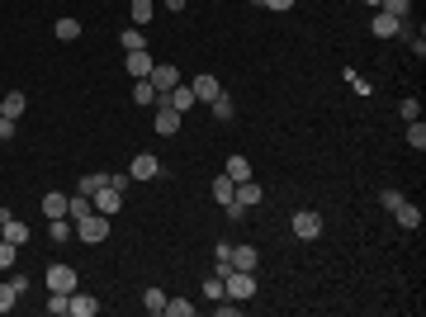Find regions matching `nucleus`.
Wrapping results in <instances>:
<instances>
[{"label":"nucleus","instance_id":"f257e3e1","mask_svg":"<svg viewBox=\"0 0 426 317\" xmlns=\"http://www.w3.org/2000/svg\"><path fill=\"white\" fill-rule=\"evenodd\" d=\"M252 294H256V275L252 270H227V275H223V299L247 303Z\"/></svg>","mask_w":426,"mask_h":317},{"label":"nucleus","instance_id":"f03ea898","mask_svg":"<svg viewBox=\"0 0 426 317\" xmlns=\"http://www.w3.org/2000/svg\"><path fill=\"white\" fill-rule=\"evenodd\" d=\"M76 237L85 241V246H100V241L110 237V218H105V213H85V218H76Z\"/></svg>","mask_w":426,"mask_h":317},{"label":"nucleus","instance_id":"7ed1b4c3","mask_svg":"<svg viewBox=\"0 0 426 317\" xmlns=\"http://www.w3.org/2000/svg\"><path fill=\"white\" fill-rule=\"evenodd\" d=\"M289 227H294V237L299 241H317L322 237V213H317V208H299Z\"/></svg>","mask_w":426,"mask_h":317},{"label":"nucleus","instance_id":"20e7f679","mask_svg":"<svg viewBox=\"0 0 426 317\" xmlns=\"http://www.w3.org/2000/svg\"><path fill=\"white\" fill-rule=\"evenodd\" d=\"M152 128H157L161 138H175L180 133V114L166 104V100H157V114H152Z\"/></svg>","mask_w":426,"mask_h":317},{"label":"nucleus","instance_id":"39448f33","mask_svg":"<svg viewBox=\"0 0 426 317\" xmlns=\"http://www.w3.org/2000/svg\"><path fill=\"white\" fill-rule=\"evenodd\" d=\"M374 38H398V33L408 29V19H398V15H389V10H374Z\"/></svg>","mask_w":426,"mask_h":317},{"label":"nucleus","instance_id":"423d86ee","mask_svg":"<svg viewBox=\"0 0 426 317\" xmlns=\"http://www.w3.org/2000/svg\"><path fill=\"white\" fill-rule=\"evenodd\" d=\"M147 80H152V90H157V95H166V90H175V85H180V71H175L171 62H157Z\"/></svg>","mask_w":426,"mask_h":317},{"label":"nucleus","instance_id":"0eeeda50","mask_svg":"<svg viewBox=\"0 0 426 317\" xmlns=\"http://www.w3.org/2000/svg\"><path fill=\"white\" fill-rule=\"evenodd\" d=\"M47 289H57V294H76V265H52V270H47Z\"/></svg>","mask_w":426,"mask_h":317},{"label":"nucleus","instance_id":"6e6552de","mask_svg":"<svg viewBox=\"0 0 426 317\" xmlns=\"http://www.w3.org/2000/svg\"><path fill=\"white\" fill-rule=\"evenodd\" d=\"M189 90H194V104H208V100H218V95H223L218 76H208V71H204V76H194V80H189Z\"/></svg>","mask_w":426,"mask_h":317},{"label":"nucleus","instance_id":"1a4fd4ad","mask_svg":"<svg viewBox=\"0 0 426 317\" xmlns=\"http://www.w3.org/2000/svg\"><path fill=\"white\" fill-rule=\"evenodd\" d=\"M152 66H157V62H152V52H147V48H138V52H128V57H124V71H128V76H138V80L152 76Z\"/></svg>","mask_w":426,"mask_h":317},{"label":"nucleus","instance_id":"9d476101","mask_svg":"<svg viewBox=\"0 0 426 317\" xmlns=\"http://www.w3.org/2000/svg\"><path fill=\"white\" fill-rule=\"evenodd\" d=\"M128 175H133V180H157V175H161V161L152 157V152H138V157H133V166H128Z\"/></svg>","mask_w":426,"mask_h":317},{"label":"nucleus","instance_id":"9b49d317","mask_svg":"<svg viewBox=\"0 0 426 317\" xmlns=\"http://www.w3.org/2000/svg\"><path fill=\"white\" fill-rule=\"evenodd\" d=\"M124 208V190H114V185H105V190L95 194V213H105V218H114Z\"/></svg>","mask_w":426,"mask_h":317},{"label":"nucleus","instance_id":"f8f14e48","mask_svg":"<svg viewBox=\"0 0 426 317\" xmlns=\"http://www.w3.org/2000/svg\"><path fill=\"white\" fill-rule=\"evenodd\" d=\"M166 104H171L175 114H185V109H194V90H189V80H180V85H175V90H166Z\"/></svg>","mask_w":426,"mask_h":317},{"label":"nucleus","instance_id":"ddd939ff","mask_svg":"<svg viewBox=\"0 0 426 317\" xmlns=\"http://www.w3.org/2000/svg\"><path fill=\"white\" fill-rule=\"evenodd\" d=\"M227 265H232V270H252V275H256V265H261V251H256V246H232Z\"/></svg>","mask_w":426,"mask_h":317},{"label":"nucleus","instance_id":"4468645a","mask_svg":"<svg viewBox=\"0 0 426 317\" xmlns=\"http://www.w3.org/2000/svg\"><path fill=\"white\" fill-rule=\"evenodd\" d=\"M95 313H100V299L76 289V294H71V313H66V317H95Z\"/></svg>","mask_w":426,"mask_h":317},{"label":"nucleus","instance_id":"2eb2a0df","mask_svg":"<svg viewBox=\"0 0 426 317\" xmlns=\"http://www.w3.org/2000/svg\"><path fill=\"white\" fill-rule=\"evenodd\" d=\"M85 213H95V199H90V194H66V218H71V222H76V218H85Z\"/></svg>","mask_w":426,"mask_h":317},{"label":"nucleus","instance_id":"dca6fc26","mask_svg":"<svg viewBox=\"0 0 426 317\" xmlns=\"http://www.w3.org/2000/svg\"><path fill=\"white\" fill-rule=\"evenodd\" d=\"M394 218H398V227H408V232H417V227H422V208L403 199V204L394 208Z\"/></svg>","mask_w":426,"mask_h":317},{"label":"nucleus","instance_id":"f3484780","mask_svg":"<svg viewBox=\"0 0 426 317\" xmlns=\"http://www.w3.org/2000/svg\"><path fill=\"white\" fill-rule=\"evenodd\" d=\"M0 237H5V241H15V246H24V241H29L33 232H29V227H24L19 218H15V213H10V218H5V227H0Z\"/></svg>","mask_w":426,"mask_h":317},{"label":"nucleus","instance_id":"a211bd4d","mask_svg":"<svg viewBox=\"0 0 426 317\" xmlns=\"http://www.w3.org/2000/svg\"><path fill=\"white\" fill-rule=\"evenodd\" d=\"M105 185H110V175H105V171H85V175L76 180V190H81V194H90V199L105 190Z\"/></svg>","mask_w":426,"mask_h":317},{"label":"nucleus","instance_id":"6ab92c4d","mask_svg":"<svg viewBox=\"0 0 426 317\" xmlns=\"http://www.w3.org/2000/svg\"><path fill=\"white\" fill-rule=\"evenodd\" d=\"M24 104H29V95H24V90H10V95L0 100V114H5V119H15V124H19V114H24Z\"/></svg>","mask_w":426,"mask_h":317},{"label":"nucleus","instance_id":"aec40b11","mask_svg":"<svg viewBox=\"0 0 426 317\" xmlns=\"http://www.w3.org/2000/svg\"><path fill=\"white\" fill-rule=\"evenodd\" d=\"M223 175H227L232 185H242V180H252V161H247V157H227V171H223Z\"/></svg>","mask_w":426,"mask_h":317},{"label":"nucleus","instance_id":"412c9836","mask_svg":"<svg viewBox=\"0 0 426 317\" xmlns=\"http://www.w3.org/2000/svg\"><path fill=\"white\" fill-rule=\"evenodd\" d=\"M237 204L256 208V204H261V185H256V180H242V185H237Z\"/></svg>","mask_w":426,"mask_h":317},{"label":"nucleus","instance_id":"4be33fe9","mask_svg":"<svg viewBox=\"0 0 426 317\" xmlns=\"http://www.w3.org/2000/svg\"><path fill=\"white\" fill-rule=\"evenodd\" d=\"M119 43H124V52H138V48H147V33H142L138 24H128V29L119 33Z\"/></svg>","mask_w":426,"mask_h":317},{"label":"nucleus","instance_id":"5701e85b","mask_svg":"<svg viewBox=\"0 0 426 317\" xmlns=\"http://www.w3.org/2000/svg\"><path fill=\"white\" fill-rule=\"evenodd\" d=\"M43 213H47V218H66V194L62 190L43 194Z\"/></svg>","mask_w":426,"mask_h":317},{"label":"nucleus","instance_id":"b1692460","mask_svg":"<svg viewBox=\"0 0 426 317\" xmlns=\"http://www.w3.org/2000/svg\"><path fill=\"white\" fill-rule=\"evenodd\" d=\"M52 33H57L62 43H76V38H81V24H76V19H71V15H62V19H57V24H52Z\"/></svg>","mask_w":426,"mask_h":317},{"label":"nucleus","instance_id":"393cba45","mask_svg":"<svg viewBox=\"0 0 426 317\" xmlns=\"http://www.w3.org/2000/svg\"><path fill=\"white\" fill-rule=\"evenodd\" d=\"M47 313H52V317H66V313H71V294H57V289H47Z\"/></svg>","mask_w":426,"mask_h":317},{"label":"nucleus","instance_id":"a878e982","mask_svg":"<svg viewBox=\"0 0 426 317\" xmlns=\"http://www.w3.org/2000/svg\"><path fill=\"white\" fill-rule=\"evenodd\" d=\"M71 227H76L71 218H47V237L52 241H71Z\"/></svg>","mask_w":426,"mask_h":317},{"label":"nucleus","instance_id":"bb28decb","mask_svg":"<svg viewBox=\"0 0 426 317\" xmlns=\"http://www.w3.org/2000/svg\"><path fill=\"white\" fill-rule=\"evenodd\" d=\"M152 5H157V0H133V10H128V19H133V24H152Z\"/></svg>","mask_w":426,"mask_h":317},{"label":"nucleus","instance_id":"cd10ccee","mask_svg":"<svg viewBox=\"0 0 426 317\" xmlns=\"http://www.w3.org/2000/svg\"><path fill=\"white\" fill-rule=\"evenodd\" d=\"M157 90H152V80H138V85H133V104H152V109H157Z\"/></svg>","mask_w":426,"mask_h":317},{"label":"nucleus","instance_id":"c85d7f7f","mask_svg":"<svg viewBox=\"0 0 426 317\" xmlns=\"http://www.w3.org/2000/svg\"><path fill=\"white\" fill-rule=\"evenodd\" d=\"M213 199H218V204H232V199H237V185L227 180V175H218V180H213Z\"/></svg>","mask_w":426,"mask_h":317},{"label":"nucleus","instance_id":"c756f323","mask_svg":"<svg viewBox=\"0 0 426 317\" xmlns=\"http://www.w3.org/2000/svg\"><path fill=\"white\" fill-rule=\"evenodd\" d=\"M208 114H213V119H223V124L232 119V100H227V90H223L218 100H208Z\"/></svg>","mask_w":426,"mask_h":317},{"label":"nucleus","instance_id":"7c9ffc66","mask_svg":"<svg viewBox=\"0 0 426 317\" xmlns=\"http://www.w3.org/2000/svg\"><path fill=\"white\" fill-rule=\"evenodd\" d=\"M142 303H147V313H152V317H157V313H166V294H161L157 285H152L147 294H142Z\"/></svg>","mask_w":426,"mask_h":317},{"label":"nucleus","instance_id":"2f4dec72","mask_svg":"<svg viewBox=\"0 0 426 317\" xmlns=\"http://www.w3.org/2000/svg\"><path fill=\"white\" fill-rule=\"evenodd\" d=\"M408 143L417 147V152L426 147V124H422V119H412V124H408Z\"/></svg>","mask_w":426,"mask_h":317},{"label":"nucleus","instance_id":"473e14b6","mask_svg":"<svg viewBox=\"0 0 426 317\" xmlns=\"http://www.w3.org/2000/svg\"><path fill=\"white\" fill-rule=\"evenodd\" d=\"M166 313L171 317H194V303L189 299H166Z\"/></svg>","mask_w":426,"mask_h":317},{"label":"nucleus","instance_id":"72a5a7b5","mask_svg":"<svg viewBox=\"0 0 426 317\" xmlns=\"http://www.w3.org/2000/svg\"><path fill=\"white\" fill-rule=\"evenodd\" d=\"M379 10H389V15H398V19H408L412 15V0H384Z\"/></svg>","mask_w":426,"mask_h":317},{"label":"nucleus","instance_id":"f704fd0d","mask_svg":"<svg viewBox=\"0 0 426 317\" xmlns=\"http://www.w3.org/2000/svg\"><path fill=\"white\" fill-rule=\"evenodd\" d=\"M15 256H19V246L0 237V270H10V265H15Z\"/></svg>","mask_w":426,"mask_h":317},{"label":"nucleus","instance_id":"c9c22d12","mask_svg":"<svg viewBox=\"0 0 426 317\" xmlns=\"http://www.w3.org/2000/svg\"><path fill=\"white\" fill-rule=\"evenodd\" d=\"M15 285H10V280H5V285H0V313H10V308H15Z\"/></svg>","mask_w":426,"mask_h":317},{"label":"nucleus","instance_id":"e433bc0d","mask_svg":"<svg viewBox=\"0 0 426 317\" xmlns=\"http://www.w3.org/2000/svg\"><path fill=\"white\" fill-rule=\"evenodd\" d=\"M379 204H384L389 213H394V208L403 204V190H379Z\"/></svg>","mask_w":426,"mask_h":317},{"label":"nucleus","instance_id":"4c0bfd02","mask_svg":"<svg viewBox=\"0 0 426 317\" xmlns=\"http://www.w3.org/2000/svg\"><path fill=\"white\" fill-rule=\"evenodd\" d=\"M204 299H213V303L223 299V280H218V275H208V280H204Z\"/></svg>","mask_w":426,"mask_h":317},{"label":"nucleus","instance_id":"58836bf2","mask_svg":"<svg viewBox=\"0 0 426 317\" xmlns=\"http://www.w3.org/2000/svg\"><path fill=\"white\" fill-rule=\"evenodd\" d=\"M398 114L412 124V119H422V104H417V100H403V109H398Z\"/></svg>","mask_w":426,"mask_h":317},{"label":"nucleus","instance_id":"ea45409f","mask_svg":"<svg viewBox=\"0 0 426 317\" xmlns=\"http://www.w3.org/2000/svg\"><path fill=\"white\" fill-rule=\"evenodd\" d=\"M261 10H275V15H284V10H294V0H261Z\"/></svg>","mask_w":426,"mask_h":317},{"label":"nucleus","instance_id":"a19ab883","mask_svg":"<svg viewBox=\"0 0 426 317\" xmlns=\"http://www.w3.org/2000/svg\"><path fill=\"white\" fill-rule=\"evenodd\" d=\"M10 138H15V119H5V114H0V143H10Z\"/></svg>","mask_w":426,"mask_h":317},{"label":"nucleus","instance_id":"79ce46f5","mask_svg":"<svg viewBox=\"0 0 426 317\" xmlns=\"http://www.w3.org/2000/svg\"><path fill=\"white\" fill-rule=\"evenodd\" d=\"M10 285H15V294H29V275H19V270H15V275H10Z\"/></svg>","mask_w":426,"mask_h":317},{"label":"nucleus","instance_id":"37998d69","mask_svg":"<svg viewBox=\"0 0 426 317\" xmlns=\"http://www.w3.org/2000/svg\"><path fill=\"white\" fill-rule=\"evenodd\" d=\"M223 208H227V218H232V222H242V218H247V208L237 204V199H232V204H223Z\"/></svg>","mask_w":426,"mask_h":317},{"label":"nucleus","instance_id":"c03bdc74","mask_svg":"<svg viewBox=\"0 0 426 317\" xmlns=\"http://www.w3.org/2000/svg\"><path fill=\"white\" fill-rule=\"evenodd\" d=\"M161 5H166V10H185V0H161Z\"/></svg>","mask_w":426,"mask_h":317},{"label":"nucleus","instance_id":"a18cd8bd","mask_svg":"<svg viewBox=\"0 0 426 317\" xmlns=\"http://www.w3.org/2000/svg\"><path fill=\"white\" fill-rule=\"evenodd\" d=\"M5 218H10V208H0V227H5Z\"/></svg>","mask_w":426,"mask_h":317},{"label":"nucleus","instance_id":"49530a36","mask_svg":"<svg viewBox=\"0 0 426 317\" xmlns=\"http://www.w3.org/2000/svg\"><path fill=\"white\" fill-rule=\"evenodd\" d=\"M365 5H374V10H379V5H384V0H365Z\"/></svg>","mask_w":426,"mask_h":317}]
</instances>
